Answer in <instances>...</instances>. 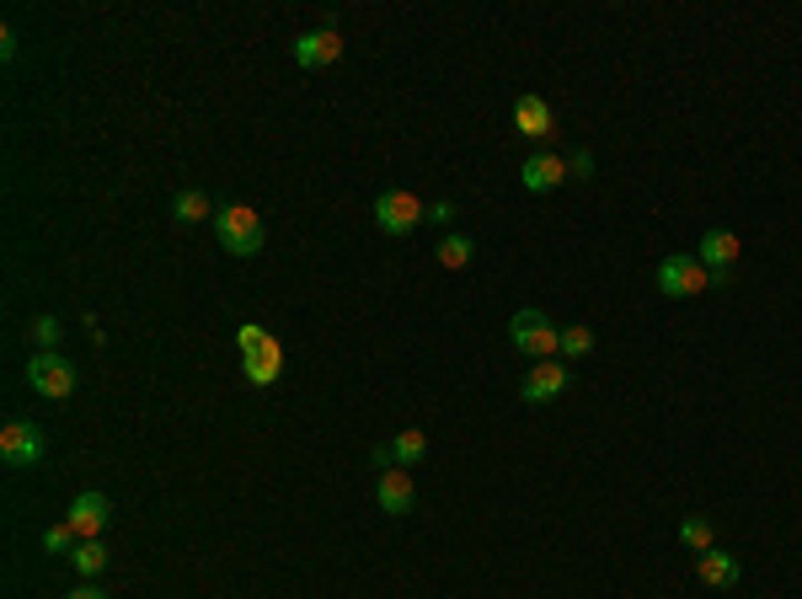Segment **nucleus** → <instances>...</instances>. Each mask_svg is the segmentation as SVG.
Masks as SVG:
<instances>
[{"label": "nucleus", "instance_id": "1", "mask_svg": "<svg viewBox=\"0 0 802 599\" xmlns=\"http://www.w3.org/2000/svg\"><path fill=\"white\" fill-rule=\"evenodd\" d=\"M508 343L519 348L525 359H535V364H546V359L561 354V327L546 316V311H535V305H525V311H514V322H508Z\"/></svg>", "mask_w": 802, "mask_h": 599}, {"label": "nucleus", "instance_id": "2", "mask_svg": "<svg viewBox=\"0 0 802 599\" xmlns=\"http://www.w3.org/2000/svg\"><path fill=\"white\" fill-rule=\"evenodd\" d=\"M236 348H241V370H246L252 385H273L284 375V343L267 327H252V322H246V327L236 332Z\"/></svg>", "mask_w": 802, "mask_h": 599}, {"label": "nucleus", "instance_id": "3", "mask_svg": "<svg viewBox=\"0 0 802 599\" xmlns=\"http://www.w3.org/2000/svg\"><path fill=\"white\" fill-rule=\"evenodd\" d=\"M214 236H219V246H225L231 257H257V252H263V242H267L263 215H257V209H246V204L219 209V215H214Z\"/></svg>", "mask_w": 802, "mask_h": 599}, {"label": "nucleus", "instance_id": "4", "mask_svg": "<svg viewBox=\"0 0 802 599\" xmlns=\"http://www.w3.org/2000/svg\"><path fill=\"white\" fill-rule=\"evenodd\" d=\"M706 289H712V273H706V263L695 252H674V257L658 263V295L664 300H695Z\"/></svg>", "mask_w": 802, "mask_h": 599}, {"label": "nucleus", "instance_id": "5", "mask_svg": "<svg viewBox=\"0 0 802 599\" xmlns=\"http://www.w3.org/2000/svg\"><path fill=\"white\" fill-rule=\"evenodd\" d=\"M27 385L43 396V402H65V396H76V364L59 354H32L27 359Z\"/></svg>", "mask_w": 802, "mask_h": 599}, {"label": "nucleus", "instance_id": "6", "mask_svg": "<svg viewBox=\"0 0 802 599\" xmlns=\"http://www.w3.org/2000/svg\"><path fill=\"white\" fill-rule=\"evenodd\" d=\"M423 219H428V209L418 204V193L391 188V193H380V198H374V225H380L385 236H412Z\"/></svg>", "mask_w": 802, "mask_h": 599}, {"label": "nucleus", "instance_id": "7", "mask_svg": "<svg viewBox=\"0 0 802 599\" xmlns=\"http://www.w3.org/2000/svg\"><path fill=\"white\" fill-rule=\"evenodd\" d=\"M290 55L300 70H326V65L343 59V38H338V28H311L290 43Z\"/></svg>", "mask_w": 802, "mask_h": 599}, {"label": "nucleus", "instance_id": "8", "mask_svg": "<svg viewBox=\"0 0 802 599\" xmlns=\"http://www.w3.org/2000/svg\"><path fill=\"white\" fill-rule=\"evenodd\" d=\"M514 129H519L525 139H535V145H551V139H557V112H551L546 97L525 91V97L514 102Z\"/></svg>", "mask_w": 802, "mask_h": 599}, {"label": "nucleus", "instance_id": "9", "mask_svg": "<svg viewBox=\"0 0 802 599\" xmlns=\"http://www.w3.org/2000/svg\"><path fill=\"white\" fill-rule=\"evenodd\" d=\"M695 257H701V263H706V273H712V278L722 284V278H727V268L744 257V242H739V230H727V225H712V230L701 236V252H695Z\"/></svg>", "mask_w": 802, "mask_h": 599}, {"label": "nucleus", "instance_id": "10", "mask_svg": "<svg viewBox=\"0 0 802 599\" xmlns=\"http://www.w3.org/2000/svg\"><path fill=\"white\" fill-rule=\"evenodd\" d=\"M0 461L6 465H38L43 461V434L22 423V418H11L6 429H0Z\"/></svg>", "mask_w": 802, "mask_h": 599}, {"label": "nucleus", "instance_id": "11", "mask_svg": "<svg viewBox=\"0 0 802 599\" xmlns=\"http://www.w3.org/2000/svg\"><path fill=\"white\" fill-rule=\"evenodd\" d=\"M374 503H380V514H412L418 509V482H412V471H380V482H374Z\"/></svg>", "mask_w": 802, "mask_h": 599}, {"label": "nucleus", "instance_id": "12", "mask_svg": "<svg viewBox=\"0 0 802 599\" xmlns=\"http://www.w3.org/2000/svg\"><path fill=\"white\" fill-rule=\"evenodd\" d=\"M107 519H113V503H107V492H80L76 503H70V514H65V524L76 530L80 541H97L107 530Z\"/></svg>", "mask_w": 802, "mask_h": 599}, {"label": "nucleus", "instance_id": "13", "mask_svg": "<svg viewBox=\"0 0 802 599\" xmlns=\"http://www.w3.org/2000/svg\"><path fill=\"white\" fill-rule=\"evenodd\" d=\"M573 385V375H567V364H557V359H546V364H535L530 375H525V385H519V396L530 402V407H540V402H557L561 391Z\"/></svg>", "mask_w": 802, "mask_h": 599}, {"label": "nucleus", "instance_id": "14", "mask_svg": "<svg viewBox=\"0 0 802 599\" xmlns=\"http://www.w3.org/2000/svg\"><path fill=\"white\" fill-rule=\"evenodd\" d=\"M519 183H525V193H557L561 183H567V156L535 150L530 161L519 166Z\"/></svg>", "mask_w": 802, "mask_h": 599}, {"label": "nucleus", "instance_id": "15", "mask_svg": "<svg viewBox=\"0 0 802 599\" xmlns=\"http://www.w3.org/2000/svg\"><path fill=\"white\" fill-rule=\"evenodd\" d=\"M695 572H701V583H706V589H733V583H739V557H733V551H722V546H712V551H701V557H695Z\"/></svg>", "mask_w": 802, "mask_h": 599}, {"label": "nucleus", "instance_id": "16", "mask_svg": "<svg viewBox=\"0 0 802 599\" xmlns=\"http://www.w3.org/2000/svg\"><path fill=\"white\" fill-rule=\"evenodd\" d=\"M214 215H219V209L209 204V193H198V188L172 198V219H183V225H198V219H214Z\"/></svg>", "mask_w": 802, "mask_h": 599}, {"label": "nucleus", "instance_id": "17", "mask_svg": "<svg viewBox=\"0 0 802 599\" xmlns=\"http://www.w3.org/2000/svg\"><path fill=\"white\" fill-rule=\"evenodd\" d=\"M428 455V434L423 429H401L397 439H391V461L401 465V471H407V465H418Z\"/></svg>", "mask_w": 802, "mask_h": 599}, {"label": "nucleus", "instance_id": "18", "mask_svg": "<svg viewBox=\"0 0 802 599\" xmlns=\"http://www.w3.org/2000/svg\"><path fill=\"white\" fill-rule=\"evenodd\" d=\"M433 257H439V268H450V273H460L466 268V263H471V257H477V242H471V236H444V242H439V252H433Z\"/></svg>", "mask_w": 802, "mask_h": 599}, {"label": "nucleus", "instance_id": "19", "mask_svg": "<svg viewBox=\"0 0 802 599\" xmlns=\"http://www.w3.org/2000/svg\"><path fill=\"white\" fill-rule=\"evenodd\" d=\"M70 562H76L80 578H97V572L107 568V546L102 541H80L76 551H70Z\"/></svg>", "mask_w": 802, "mask_h": 599}, {"label": "nucleus", "instance_id": "20", "mask_svg": "<svg viewBox=\"0 0 802 599\" xmlns=\"http://www.w3.org/2000/svg\"><path fill=\"white\" fill-rule=\"evenodd\" d=\"M27 332H32L38 354H59V348H53V343H59V332H65V327H59V316H32V327H27Z\"/></svg>", "mask_w": 802, "mask_h": 599}, {"label": "nucleus", "instance_id": "21", "mask_svg": "<svg viewBox=\"0 0 802 599\" xmlns=\"http://www.w3.org/2000/svg\"><path fill=\"white\" fill-rule=\"evenodd\" d=\"M561 354H567V359H588V354H594V332H588V327H561Z\"/></svg>", "mask_w": 802, "mask_h": 599}, {"label": "nucleus", "instance_id": "22", "mask_svg": "<svg viewBox=\"0 0 802 599\" xmlns=\"http://www.w3.org/2000/svg\"><path fill=\"white\" fill-rule=\"evenodd\" d=\"M80 546V536L70 530V524H53V530H43V551H53V557H70Z\"/></svg>", "mask_w": 802, "mask_h": 599}, {"label": "nucleus", "instance_id": "23", "mask_svg": "<svg viewBox=\"0 0 802 599\" xmlns=\"http://www.w3.org/2000/svg\"><path fill=\"white\" fill-rule=\"evenodd\" d=\"M679 541L691 546V551H712V524H706V519H685V524H679Z\"/></svg>", "mask_w": 802, "mask_h": 599}, {"label": "nucleus", "instance_id": "24", "mask_svg": "<svg viewBox=\"0 0 802 599\" xmlns=\"http://www.w3.org/2000/svg\"><path fill=\"white\" fill-rule=\"evenodd\" d=\"M567 177H578V183H588V177H594V156H588V150H578V156H567Z\"/></svg>", "mask_w": 802, "mask_h": 599}, {"label": "nucleus", "instance_id": "25", "mask_svg": "<svg viewBox=\"0 0 802 599\" xmlns=\"http://www.w3.org/2000/svg\"><path fill=\"white\" fill-rule=\"evenodd\" d=\"M428 225H454V204H450V198L428 204Z\"/></svg>", "mask_w": 802, "mask_h": 599}, {"label": "nucleus", "instance_id": "26", "mask_svg": "<svg viewBox=\"0 0 802 599\" xmlns=\"http://www.w3.org/2000/svg\"><path fill=\"white\" fill-rule=\"evenodd\" d=\"M65 599H113L107 589H97V583H80V589H70Z\"/></svg>", "mask_w": 802, "mask_h": 599}, {"label": "nucleus", "instance_id": "27", "mask_svg": "<svg viewBox=\"0 0 802 599\" xmlns=\"http://www.w3.org/2000/svg\"><path fill=\"white\" fill-rule=\"evenodd\" d=\"M0 59H17V28L0 32Z\"/></svg>", "mask_w": 802, "mask_h": 599}, {"label": "nucleus", "instance_id": "28", "mask_svg": "<svg viewBox=\"0 0 802 599\" xmlns=\"http://www.w3.org/2000/svg\"><path fill=\"white\" fill-rule=\"evenodd\" d=\"M370 461H374V465H397V461H391V444H374Z\"/></svg>", "mask_w": 802, "mask_h": 599}]
</instances>
